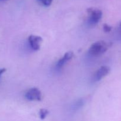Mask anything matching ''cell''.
I'll return each instance as SVG.
<instances>
[{
  "instance_id": "6da1fadb",
  "label": "cell",
  "mask_w": 121,
  "mask_h": 121,
  "mask_svg": "<svg viewBox=\"0 0 121 121\" xmlns=\"http://www.w3.org/2000/svg\"><path fill=\"white\" fill-rule=\"evenodd\" d=\"M111 46V43H107L105 41H97L91 46L89 53L93 56H99L105 53Z\"/></svg>"
},
{
  "instance_id": "7a4b0ae2",
  "label": "cell",
  "mask_w": 121,
  "mask_h": 121,
  "mask_svg": "<svg viewBox=\"0 0 121 121\" xmlns=\"http://www.w3.org/2000/svg\"><path fill=\"white\" fill-rule=\"evenodd\" d=\"M89 15L88 24L91 26H95L98 24L102 17V11L96 8H89L87 9Z\"/></svg>"
},
{
  "instance_id": "3957f363",
  "label": "cell",
  "mask_w": 121,
  "mask_h": 121,
  "mask_svg": "<svg viewBox=\"0 0 121 121\" xmlns=\"http://www.w3.org/2000/svg\"><path fill=\"white\" fill-rule=\"evenodd\" d=\"M25 97L30 101H40L41 100V93L39 89L33 87L27 91Z\"/></svg>"
},
{
  "instance_id": "277c9868",
  "label": "cell",
  "mask_w": 121,
  "mask_h": 121,
  "mask_svg": "<svg viewBox=\"0 0 121 121\" xmlns=\"http://www.w3.org/2000/svg\"><path fill=\"white\" fill-rule=\"evenodd\" d=\"M28 40L30 46L34 50L37 51L40 50V46L43 42L42 37L39 35H30L28 37Z\"/></svg>"
},
{
  "instance_id": "5b68a950",
  "label": "cell",
  "mask_w": 121,
  "mask_h": 121,
  "mask_svg": "<svg viewBox=\"0 0 121 121\" xmlns=\"http://www.w3.org/2000/svg\"><path fill=\"white\" fill-rule=\"evenodd\" d=\"M110 67L107 66H103L97 70L94 76V80L98 82L102 79L109 73Z\"/></svg>"
},
{
  "instance_id": "8992f818",
  "label": "cell",
  "mask_w": 121,
  "mask_h": 121,
  "mask_svg": "<svg viewBox=\"0 0 121 121\" xmlns=\"http://www.w3.org/2000/svg\"><path fill=\"white\" fill-rule=\"evenodd\" d=\"M73 56H74V54L72 52H68L65 53L63 57L58 61L57 63V67L59 69L61 68L66 63H67V61L70 60L73 58Z\"/></svg>"
},
{
  "instance_id": "52a82bcc",
  "label": "cell",
  "mask_w": 121,
  "mask_h": 121,
  "mask_svg": "<svg viewBox=\"0 0 121 121\" xmlns=\"http://www.w3.org/2000/svg\"><path fill=\"white\" fill-rule=\"evenodd\" d=\"M48 114V111L47 109H41L40 110V112H39L40 118V119H42V120L44 119Z\"/></svg>"
},
{
  "instance_id": "ba28073f",
  "label": "cell",
  "mask_w": 121,
  "mask_h": 121,
  "mask_svg": "<svg viewBox=\"0 0 121 121\" xmlns=\"http://www.w3.org/2000/svg\"><path fill=\"white\" fill-rule=\"evenodd\" d=\"M40 3L42 4L43 5L46 6V7H48L52 4V2L53 0H38Z\"/></svg>"
},
{
  "instance_id": "9c48e42d",
  "label": "cell",
  "mask_w": 121,
  "mask_h": 121,
  "mask_svg": "<svg viewBox=\"0 0 121 121\" xmlns=\"http://www.w3.org/2000/svg\"><path fill=\"white\" fill-rule=\"evenodd\" d=\"M103 29H104V32H105V33H109L112 30V27L110 26L109 25L107 24H105L103 26Z\"/></svg>"
},
{
  "instance_id": "30bf717a",
  "label": "cell",
  "mask_w": 121,
  "mask_h": 121,
  "mask_svg": "<svg viewBox=\"0 0 121 121\" xmlns=\"http://www.w3.org/2000/svg\"><path fill=\"white\" fill-rule=\"evenodd\" d=\"M83 105V101L82 100H79L75 104H74V106L76 108L78 109L79 108L82 107Z\"/></svg>"
},
{
  "instance_id": "8fae6325",
  "label": "cell",
  "mask_w": 121,
  "mask_h": 121,
  "mask_svg": "<svg viewBox=\"0 0 121 121\" xmlns=\"http://www.w3.org/2000/svg\"><path fill=\"white\" fill-rule=\"evenodd\" d=\"M6 72V69L5 68H2V69H0V78H1V76L2 74H3L4 72Z\"/></svg>"
},
{
  "instance_id": "7c38bea8",
  "label": "cell",
  "mask_w": 121,
  "mask_h": 121,
  "mask_svg": "<svg viewBox=\"0 0 121 121\" xmlns=\"http://www.w3.org/2000/svg\"><path fill=\"white\" fill-rule=\"evenodd\" d=\"M119 33L120 34V36L121 37V22L120 24V26H119Z\"/></svg>"
},
{
  "instance_id": "4fadbf2b",
  "label": "cell",
  "mask_w": 121,
  "mask_h": 121,
  "mask_svg": "<svg viewBox=\"0 0 121 121\" xmlns=\"http://www.w3.org/2000/svg\"><path fill=\"white\" fill-rule=\"evenodd\" d=\"M1 1H6V0H0Z\"/></svg>"
}]
</instances>
